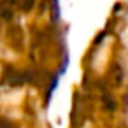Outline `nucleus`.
Returning a JSON list of instances; mask_svg holds the SVG:
<instances>
[{"label":"nucleus","mask_w":128,"mask_h":128,"mask_svg":"<svg viewBox=\"0 0 128 128\" xmlns=\"http://www.w3.org/2000/svg\"><path fill=\"white\" fill-rule=\"evenodd\" d=\"M0 128H18V124L7 116H0Z\"/></svg>","instance_id":"obj_1"},{"label":"nucleus","mask_w":128,"mask_h":128,"mask_svg":"<svg viewBox=\"0 0 128 128\" xmlns=\"http://www.w3.org/2000/svg\"><path fill=\"white\" fill-rule=\"evenodd\" d=\"M51 7H53V20L60 21V7H58V0H51Z\"/></svg>","instance_id":"obj_2"},{"label":"nucleus","mask_w":128,"mask_h":128,"mask_svg":"<svg viewBox=\"0 0 128 128\" xmlns=\"http://www.w3.org/2000/svg\"><path fill=\"white\" fill-rule=\"evenodd\" d=\"M34 6H35V0H23L21 9L23 11H28V9H34Z\"/></svg>","instance_id":"obj_3"}]
</instances>
